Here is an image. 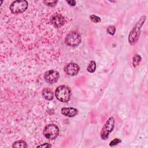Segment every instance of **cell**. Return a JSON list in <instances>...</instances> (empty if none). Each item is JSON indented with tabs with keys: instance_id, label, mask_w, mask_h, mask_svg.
Here are the masks:
<instances>
[{
	"instance_id": "cell-1",
	"label": "cell",
	"mask_w": 148,
	"mask_h": 148,
	"mask_svg": "<svg viewBox=\"0 0 148 148\" xmlns=\"http://www.w3.org/2000/svg\"><path fill=\"white\" fill-rule=\"evenodd\" d=\"M145 20L146 16H142L139 20L135 24V27L131 31L128 36V41L131 45H134V43H135L137 42L138 39H139L140 34V29L143 24L145 23Z\"/></svg>"
},
{
	"instance_id": "cell-2",
	"label": "cell",
	"mask_w": 148,
	"mask_h": 148,
	"mask_svg": "<svg viewBox=\"0 0 148 148\" xmlns=\"http://www.w3.org/2000/svg\"><path fill=\"white\" fill-rule=\"evenodd\" d=\"M55 95L56 98L60 102H68L71 96V89L66 85L60 86L55 91Z\"/></svg>"
},
{
	"instance_id": "cell-3",
	"label": "cell",
	"mask_w": 148,
	"mask_h": 148,
	"mask_svg": "<svg viewBox=\"0 0 148 148\" xmlns=\"http://www.w3.org/2000/svg\"><path fill=\"white\" fill-rule=\"evenodd\" d=\"M65 42L69 46H77L81 42V36L78 32L76 31H72L66 36Z\"/></svg>"
},
{
	"instance_id": "cell-4",
	"label": "cell",
	"mask_w": 148,
	"mask_h": 148,
	"mask_svg": "<svg viewBox=\"0 0 148 148\" xmlns=\"http://www.w3.org/2000/svg\"><path fill=\"white\" fill-rule=\"evenodd\" d=\"M28 6V3L26 1H15L11 3L9 9L12 13L19 14L25 12Z\"/></svg>"
},
{
	"instance_id": "cell-5",
	"label": "cell",
	"mask_w": 148,
	"mask_h": 148,
	"mask_svg": "<svg viewBox=\"0 0 148 148\" xmlns=\"http://www.w3.org/2000/svg\"><path fill=\"white\" fill-rule=\"evenodd\" d=\"M114 123L115 121L113 117H109L106 121L100 133L101 138L102 139L106 140L108 138L110 133L113 131L114 128Z\"/></svg>"
},
{
	"instance_id": "cell-6",
	"label": "cell",
	"mask_w": 148,
	"mask_h": 148,
	"mask_svg": "<svg viewBox=\"0 0 148 148\" xmlns=\"http://www.w3.org/2000/svg\"><path fill=\"white\" fill-rule=\"evenodd\" d=\"M59 132V128L56 125L50 124L45 127L43 134L46 138L53 140L58 136Z\"/></svg>"
},
{
	"instance_id": "cell-7",
	"label": "cell",
	"mask_w": 148,
	"mask_h": 148,
	"mask_svg": "<svg viewBox=\"0 0 148 148\" xmlns=\"http://www.w3.org/2000/svg\"><path fill=\"white\" fill-rule=\"evenodd\" d=\"M43 77L47 83L49 84H53L58 81L60 77V74L57 71L51 69L46 72Z\"/></svg>"
},
{
	"instance_id": "cell-8",
	"label": "cell",
	"mask_w": 148,
	"mask_h": 148,
	"mask_svg": "<svg viewBox=\"0 0 148 148\" xmlns=\"http://www.w3.org/2000/svg\"><path fill=\"white\" fill-rule=\"evenodd\" d=\"M80 70L79 66L74 62H71L66 64L64 68V71L67 75L75 76L77 74Z\"/></svg>"
},
{
	"instance_id": "cell-9",
	"label": "cell",
	"mask_w": 148,
	"mask_h": 148,
	"mask_svg": "<svg viewBox=\"0 0 148 148\" xmlns=\"http://www.w3.org/2000/svg\"><path fill=\"white\" fill-rule=\"evenodd\" d=\"M50 21L51 24L54 27L57 28H59L64 25L65 23V20L62 15L56 14L53 15L51 17Z\"/></svg>"
},
{
	"instance_id": "cell-10",
	"label": "cell",
	"mask_w": 148,
	"mask_h": 148,
	"mask_svg": "<svg viewBox=\"0 0 148 148\" xmlns=\"http://www.w3.org/2000/svg\"><path fill=\"white\" fill-rule=\"evenodd\" d=\"M62 114L65 116L72 117L75 116L78 113V110L74 108H62L61 110Z\"/></svg>"
},
{
	"instance_id": "cell-11",
	"label": "cell",
	"mask_w": 148,
	"mask_h": 148,
	"mask_svg": "<svg viewBox=\"0 0 148 148\" xmlns=\"http://www.w3.org/2000/svg\"><path fill=\"white\" fill-rule=\"evenodd\" d=\"M42 95L43 98L48 101H51L54 98V94L53 91L49 88H45L43 89L42 91Z\"/></svg>"
},
{
	"instance_id": "cell-12",
	"label": "cell",
	"mask_w": 148,
	"mask_h": 148,
	"mask_svg": "<svg viewBox=\"0 0 148 148\" xmlns=\"http://www.w3.org/2000/svg\"><path fill=\"white\" fill-rule=\"evenodd\" d=\"M13 147H21V148H24V147H27V145L26 142L24 140H20L16 141L14 142V143L12 145Z\"/></svg>"
},
{
	"instance_id": "cell-13",
	"label": "cell",
	"mask_w": 148,
	"mask_h": 148,
	"mask_svg": "<svg viewBox=\"0 0 148 148\" xmlns=\"http://www.w3.org/2000/svg\"><path fill=\"white\" fill-rule=\"evenodd\" d=\"M142 60V58L140 56V55L139 54H135L134 55V56L133 57V59H132V65L134 67H136L137 66H138L140 64V62H141Z\"/></svg>"
},
{
	"instance_id": "cell-14",
	"label": "cell",
	"mask_w": 148,
	"mask_h": 148,
	"mask_svg": "<svg viewBox=\"0 0 148 148\" xmlns=\"http://www.w3.org/2000/svg\"><path fill=\"white\" fill-rule=\"evenodd\" d=\"M96 66H97V65H96L95 62L94 61L92 60L88 64L87 70L90 73H93L95 72V71L96 69Z\"/></svg>"
},
{
	"instance_id": "cell-15",
	"label": "cell",
	"mask_w": 148,
	"mask_h": 148,
	"mask_svg": "<svg viewBox=\"0 0 148 148\" xmlns=\"http://www.w3.org/2000/svg\"><path fill=\"white\" fill-rule=\"evenodd\" d=\"M106 31H107L108 34H109L111 35H113L116 31V27L114 25H109L107 27Z\"/></svg>"
},
{
	"instance_id": "cell-16",
	"label": "cell",
	"mask_w": 148,
	"mask_h": 148,
	"mask_svg": "<svg viewBox=\"0 0 148 148\" xmlns=\"http://www.w3.org/2000/svg\"><path fill=\"white\" fill-rule=\"evenodd\" d=\"M90 18L91 21H92V22L94 23H98L101 22V21L100 17H99L98 16H95V15H94V14L90 15Z\"/></svg>"
},
{
	"instance_id": "cell-17",
	"label": "cell",
	"mask_w": 148,
	"mask_h": 148,
	"mask_svg": "<svg viewBox=\"0 0 148 148\" xmlns=\"http://www.w3.org/2000/svg\"><path fill=\"white\" fill-rule=\"evenodd\" d=\"M43 3L48 6L50 7H54L56 5V3H57V1H43Z\"/></svg>"
},
{
	"instance_id": "cell-18",
	"label": "cell",
	"mask_w": 148,
	"mask_h": 148,
	"mask_svg": "<svg viewBox=\"0 0 148 148\" xmlns=\"http://www.w3.org/2000/svg\"><path fill=\"white\" fill-rule=\"evenodd\" d=\"M121 142V140L120 139L116 138V139H114L113 140H112L110 142L109 145H110V146H115V145H118V144L120 143Z\"/></svg>"
},
{
	"instance_id": "cell-19",
	"label": "cell",
	"mask_w": 148,
	"mask_h": 148,
	"mask_svg": "<svg viewBox=\"0 0 148 148\" xmlns=\"http://www.w3.org/2000/svg\"><path fill=\"white\" fill-rule=\"evenodd\" d=\"M38 147H51V145H50L49 143H43L41 145H39L38 146Z\"/></svg>"
},
{
	"instance_id": "cell-20",
	"label": "cell",
	"mask_w": 148,
	"mask_h": 148,
	"mask_svg": "<svg viewBox=\"0 0 148 148\" xmlns=\"http://www.w3.org/2000/svg\"><path fill=\"white\" fill-rule=\"evenodd\" d=\"M66 2L71 6H74L76 5V1H66Z\"/></svg>"
}]
</instances>
